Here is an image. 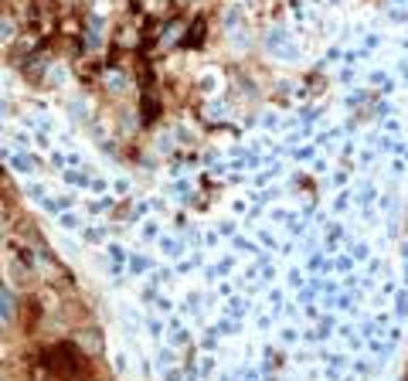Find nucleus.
I'll return each mask as SVG.
<instances>
[{"label": "nucleus", "mask_w": 408, "mask_h": 381, "mask_svg": "<svg viewBox=\"0 0 408 381\" xmlns=\"http://www.w3.org/2000/svg\"><path fill=\"white\" fill-rule=\"evenodd\" d=\"M44 368L62 381H89L92 378V365L86 358V351H79L75 344L62 341L55 347L44 351Z\"/></svg>", "instance_id": "nucleus-1"}, {"label": "nucleus", "mask_w": 408, "mask_h": 381, "mask_svg": "<svg viewBox=\"0 0 408 381\" xmlns=\"http://www.w3.org/2000/svg\"><path fill=\"white\" fill-rule=\"evenodd\" d=\"M14 310H17V306H14V299H10L7 293H0V317H3V320H10V317H14Z\"/></svg>", "instance_id": "nucleus-2"}]
</instances>
